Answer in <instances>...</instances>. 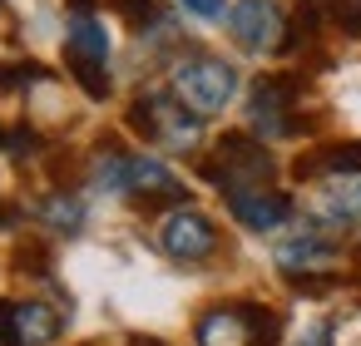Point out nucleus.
Listing matches in <instances>:
<instances>
[{"label": "nucleus", "instance_id": "9d476101", "mask_svg": "<svg viewBox=\"0 0 361 346\" xmlns=\"http://www.w3.org/2000/svg\"><path fill=\"white\" fill-rule=\"evenodd\" d=\"M60 336V311L45 302H0V346H50Z\"/></svg>", "mask_w": 361, "mask_h": 346}, {"label": "nucleus", "instance_id": "4468645a", "mask_svg": "<svg viewBox=\"0 0 361 346\" xmlns=\"http://www.w3.org/2000/svg\"><path fill=\"white\" fill-rule=\"evenodd\" d=\"M361 173V144H326L297 159V178H341Z\"/></svg>", "mask_w": 361, "mask_h": 346}, {"label": "nucleus", "instance_id": "6ab92c4d", "mask_svg": "<svg viewBox=\"0 0 361 346\" xmlns=\"http://www.w3.org/2000/svg\"><path fill=\"white\" fill-rule=\"evenodd\" d=\"M297 346H331V326H326V321H317V326H312Z\"/></svg>", "mask_w": 361, "mask_h": 346}, {"label": "nucleus", "instance_id": "f8f14e48", "mask_svg": "<svg viewBox=\"0 0 361 346\" xmlns=\"http://www.w3.org/2000/svg\"><path fill=\"white\" fill-rule=\"evenodd\" d=\"M361 218V173H341V178H326L312 198V228L322 233H346L351 223Z\"/></svg>", "mask_w": 361, "mask_h": 346}, {"label": "nucleus", "instance_id": "412c9836", "mask_svg": "<svg viewBox=\"0 0 361 346\" xmlns=\"http://www.w3.org/2000/svg\"><path fill=\"white\" fill-rule=\"evenodd\" d=\"M0 154H11V129L0 124Z\"/></svg>", "mask_w": 361, "mask_h": 346}, {"label": "nucleus", "instance_id": "7ed1b4c3", "mask_svg": "<svg viewBox=\"0 0 361 346\" xmlns=\"http://www.w3.org/2000/svg\"><path fill=\"white\" fill-rule=\"evenodd\" d=\"M129 124H134L149 144H159V149H169V154H193L198 139H203L198 114H193L178 94H139L134 109H129Z\"/></svg>", "mask_w": 361, "mask_h": 346}, {"label": "nucleus", "instance_id": "a211bd4d", "mask_svg": "<svg viewBox=\"0 0 361 346\" xmlns=\"http://www.w3.org/2000/svg\"><path fill=\"white\" fill-rule=\"evenodd\" d=\"M183 6H188L193 16H203V20H223V16H228L223 0H183Z\"/></svg>", "mask_w": 361, "mask_h": 346}, {"label": "nucleus", "instance_id": "dca6fc26", "mask_svg": "<svg viewBox=\"0 0 361 346\" xmlns=\"http://www.w3.org/2000/svg\"><path fill=\"white\" fill-rule=\"evenodd\" d=\"M317 11L331 16L346 35H361V0H317Z\"/></svg>", "mask_w": 361, "mask_h": 346}, {"label": "nucleus", "instance_id": "1a4fd4ad", "mask_svg": "<svg viewBox=\"0 0 361 346\" xmlns=\"http://www.w3.org/2000/svg\"><path fill=\"white\" fill-rule=\"evenodd\" d=\"M228 30L247 55H272L287 40V16L277 11V0H238L228 11Z\"/></svg>", "mask_w": 361, "mask_h": 346}, {"label": "nucleus", "instance_id": "0eeeda50", "mask_svg": "<svg viewBox=\"0 0 361 346\" xmlns=\"http://www.w3.org/2000/svg\"><path fill=\"white\" fill-rule=\"evenodd\" d=\"M70 45V75L85 85L90 99H109V35L94 16H70L65 30Z\"/></svg>", "mask_w": 361, "mask_h": 346}, {"label": "nucleus", "instance_id": "f257e3e1", "mask_svg": "<svg viewBox=\"0 0 361 346\" xmlns=\"http://www.w3.org/2000/svg\"><path fill=\"white\" fill-rule=\"evenodd\" d=\"M94 183H99L104 193H124V198H139V203H149V208H159V203H183V198H188L183 178H178L169 163H159V159H149V154H119V149L99 154Z\"/></svg>", "mask_w": 361, "mask_h": 346}, {"label": "nucleus", "instance_id": "ddd939ff", "mask_svg": "<svg viewBox=\"0 0 361 346\" xmlns=\"http://www.w3.org/2000/svg\"><path fill=\"white\" fill-rule=\"evenodd\" d=\"M228 208H233V218H238L243 228H252V233H272V228H282V223L292 218V198H287V193H277V188L233 193V198H228Z\"/></svg>", "mask_w": 361, "mask_h": 346}, {"label": "nucleus", "instance_id": "f03ea898", "mask_svg": "<svg viewBox=\"0 0 361 346\" xmlns=\"http://www.w3.org/2000/svg\"><path fill=\"white\" fill-rule=\"evenodd\" d=\"M198 173H203L213 188H223V198H233V193L272 188L277 163H272V154L262 149V139H252V134H223L218 149L203 159Z\"/></svg>", "mask_w": 361, "mask_h": 346}, {"label": "nucleus", "instance_id": "423d86ee", "mask_svg": "<svg viewBox=\"0 0 361 346\" xmlns=\"http://www.w3.org/2000/svg\"><path fill=\"white\" fill-rule=\"evenodd\" d=\"M297 94H302V80L297 75H262L247 94V119L262 139H292L302 129L297 119Z\"/></svg>", "mask_w": 361, "mask_h": 346}, {"label": "nucleus", "instance_id": "39448f33", "mask_svg": "<svg viewBox=\"0 0 361 346\" xmlns=\"http://www.w3.org/2000/svg\"><path fill=\"white\" fill-rule=\"evenodd\" d=\"M198 346H277V316L252 302L213 307L198 321Z\"/></svg>", "mask_w": 361, "mask_h": 346}, {"label": "nucleus", "instance_id": "9b49d317", "mask_svg": "<svg viewBox=\"0 0 361 346\" xmlns=\"http://www.w3.org/2000/svg\"><path fill=\"white\" fill-rule=\"evenodd\" d=\"M159 242H164V252L178 257V262H203V257H213V247H218V228H213L198 208H178V213L164 218Z\"/></svg>", "mask_w": 361, "mask_h": 346}, {"label": "nucleus", "instance_id": "6e6552de", "mask_svg": "<svg viewBox=\"0 0 361 346\" xmlns=\"http://www.w3.org/2000/svg\"><path fill=\"white\" fill-rule=\"evenodd\" d=\"M272 262L292 277V282H326L331 272H336V247H331V237L322 233V228H302V233H292V237H282L277 247H272Z\"/></svg>", "mask_w": 361, "mask_h": 346}, {"label": "nucleus", "instance_id": "4be33fe9", "mask_svg": "<svg viewBox=\"0 0 361 346\" xmlns=\"http://www.w3.org/2000/svg\"><path fill=\"white\" fill-rule=\"evenodd\" d=\"M129 346H159V341H129Z\"/></svg>", "mask_w": 361, "mask_h": 346}, {"label": "nucleus", "instance_id": "f3484780", "mask_svg": "<svg viewBox=\"0 0 361 346\" xmlns=\"http://www.w3.org/2000/svg\"><path fill=\"white\" fill-rule=\"evenodd\" d=\"M114 11H124L129 25H164V11L154 0H114Z\"/></svg>", "mask_w": 361, "mask_h": 346}, {"label": "nucleus", "instance_id": "aec40b11", "mask_svg": "<svg viewBox=\"0 0 361 346\" xmlns=\"http://www.w3.org/2000/svg\"><path fill=\"white\" fill-rule=\"evenodd\" d=\"M70 11H75V16H90V11H94V0H70Z\"/></svg>", "mask_w": 361, "mask_h": 346}, {"label": "nucleus", "instance_id": "20e7f679", "mask_svg": "<svg viewBox=\"0 0 361 346\" xmlns=\"http://www.w3.org/2000/svg\"><path fill=\"white\" fill-rule=\"evenodd\" d=\"M173 94L198 114V119H213L233 104L238 94V70L218 55H193V60H178L173 65Z\"/></svg>", "mask_w": 361, "mask_h": 346}, {"label": "nucleus", "instance_id": "2eb2a0df", "mask_svg": "<svg viewBox=\"0 0 361 346\" xmlns=\"http://www.w3.org/2000/svg\"><path fill=\"white\" fill-rule=\"evenodd\" d=\"M35 213H40V223H50L55 233H80V228H85V203H80L75 193H50V198L35 203Z\"/></svg>", "mask_w": 361, "mask_h": 346}]
</instances>
